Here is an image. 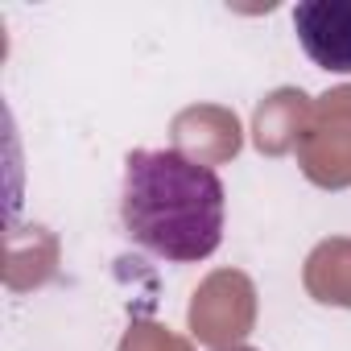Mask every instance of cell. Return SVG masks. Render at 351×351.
<instances>
[{"mask_svg":"<svg viewBox=\"0 0 351 351\" xmlns=\"http://www.w3.org/2000/svg\"><path fill=\"white\" fill-rule=\"evenodd\" d=\"M228 191L219 173L182 149H132L124 157V236L169 265L207 261L223 244Z\"/></svg>","mask_w":351,"mask_h":351,"instance_id":"cell-1","label":"cell"},{"mask_svg":"<svg viewBox=\"0 0 351 351\" xmlns=\"http://www.w3.org/2000/svg\"><path fill=\"white\" fill-rule=\"evenodd\" d=\"M293 34L314 66L351 75V0H302L293 9Z\"/></svg>","mask_w":351,"mask_h":351,"instance_id":"cell-2","label":"cell"},{"mask_svg":"<svg viewBox=\"0 0 351 351\" xmlns=\"http://www.w3.org/2000/svg\"><path fill=\"white\" fill-rule=\"evenodd\" d=\"M219 351H256V347H244V343H240V347H219Z\"/></svg>","mask_w":351,"mask_h":351,"instance_id":"cell-3","label":"cell"}]
</instances>
